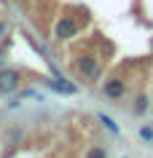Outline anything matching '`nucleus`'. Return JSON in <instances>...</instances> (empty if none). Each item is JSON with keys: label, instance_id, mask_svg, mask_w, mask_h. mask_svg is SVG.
<instances>
[{"label": "nucleus", "instance_id": "obj_10", "mask_svg": "<svg viewBox=\"0 0 153 158\" xmlns=\"http://www.w3.org/2000/svg\"><path fill=\"white\" fill-rule=\"evenodd\" d=\"M6 30H8V24H6V22H0V35H6Z\"/></svg>", "mask_w": 153, "mask_h": 158}, {"label": "nucleus", "instance_id": "obj_2", "mask_svg": "<svg viewBox=\"0 0 153 158\" xmlns=\"http://www.w3.org/2000/svg\"><path fill=\"white\" fill-rule=\"evenodd\" d=\"M19 81H22V73L19 70H0V94H8V91H14L19 86Z\"/></svg>", "mask_w": 153, "mask_h": 158}, {"label": "nucleus", "instance_id": "obj_7", "mask_svg": "<svg viewBox=\"0 0 153 158\" xmlns=\"http://www.w3.org/2000/svg\"><path fill=\"white\" fill-rule=\"evenodd\" d=\"M100 121H102V123H105V126H108V129H110L113 134H118V126L113 123V118H110V115H105V113H102V115H100Z\"/></svg>", "mask_w": 153, "mask_h": 158}, {"label": "nucleus", "instance_id": "obj_6", "mask_svg": "<svg viewBox=\"0 0 153 158\" xmlns=\"http://www.w3.org/2000/svg\"><path fill=\"white\" fill-rule=\"evenodd\" d=\"M86 158H108V150H105V148H89Z\"/></svg>", "mask_w": 153, "mask_h": 158}, {"label": "nucleus", "instance_id": "obj_11", "mask_svg": "<svg viewBox=\"0 0 153 158\" xmlns=\"http://www.w3.org/2000/svg\"><path fill=\"white\" fill-rule=\"evenodd\" d=\"M24 3H32V0H24Z\"/></svg>", "mask_w": 153, "mask_h": 158}, {"label": "nucleus", "instance_id": "obj_9", "mask_svg": "<svg viewBox=\"0 0 153 158\" xmlns=\"http://www.w3.org/2000/svg\"><path fill=\"white\" fill-rule=\"evenodd\" d=\"M140 137H142V139H148V142H151V139H153V129H151V126H145L142 131H140Z\"/></svg>", "mask_w": 153, "mask_h": 158}, {"label": "nucleus", "instance_id": "obj_4", "mask_svg": "<svg viewBox=\"0 0 153 158\" xmlns=\"http://www.w3.org/2000/svg\"><path fill=\"white\" fill-rule=\"evenodd\" d=\"M78 70H81L83 78H97L100 75V64H97L94 56H81L78 59Z\"/></svg>", "mask_w": 153, "mask_h": 158}, {"label": "nucleus", "instance_id": "obj_3", "mask_svg": "<svg viewBox=\"0 0 153 158\" xmlns=\"http://www.w3.org/2000/svg\"><path fill=\"white\" fill-rule=\"evenodd\" d=\"M102 94L110 97V99H121L126 94V83L121 78H110V81H105V86H102Z\"/></svg>", "mask_w": 153, "mask_h": 158}, {"label": "nucleus", "instance_id": "obj_5", "mask_svg": "<svg viewBox=\"0 0 153 158\" xmlns=\"http://www.w3.org/2000/svg\"><path fill=\"white\" fill-rule=\"evenodd\" d=\"M49 86L51 89H57V91H62V94H75L78 89L73 83H67V81H49Z\"/></svg>", "mask_w": 153, "mask_h": 158}, {"label": "nucleus", "instance_id": "obj_1", "mask_svg": "<svg viewBox=\"0 0 153 158\" xmlns=\"http://www.w3.org/2000/svg\"><path fill=\"white\" fill-rule=\"evenodd\" d=\"M78 32V22H73L70 16H62L57 24H54V38L57 40H67V38H73V35Z\"/></svg>", "mask_w": 153, "mask_h": 158}, {"label": "nucleus", "instance_id": "obj_8", "mask_svg": "<svg viewBox=\"0 0 153 158\" xmlns=\"http://www.w3.org/2000/svg\"><path fill=\"white\" fill-rule=\"evenodd\" d=\"M145 110H148V99H145V97H140V99H137V105H134V113H137V115H142Z\"/></svg>", "mask_w": 153, "mask_h": 158}]
</instances>
